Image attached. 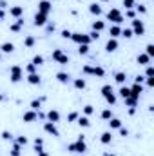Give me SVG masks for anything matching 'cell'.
I'll list each match as a JSON object with an SVG mask.
<instances>
[{
	"label": "cell",
	"instance_id": "cell-50",
	"mask_svg": "<svg viewBox=\"0 0 154 156\" xmlns=\"http://www.w3.org/2000/svg\"><path fill=\"white\" fill-rule=\"evenodd\" d=\"M91 67H93L91 64H85V66L82 67V73H83V75H91Z\"/></svg>",
	"mask_w": 154,
	"mask_h": 156
},
{
	"label": "cell",
	"instance_id": "cell-54",
	"mask_svg": "<svg viewBox=\"0 0 154 156\" xmlns=\"http://www.w3.org/2000/svg\"><path fill=\"white\" fill-rule=\"evenodd\" d=\"M42 145H44V138H38V136H37V138H35V149H37V147H42Z\"/></svg>",
	"mask_w": 154,
	"mask_h": 156
},
{
	"label": "cell",
	"instance_id": "cell-60",
	"mask_svg": "<svg viewBox=\"0 0 154 156\" xmlns=\"http://www.w3.org/2000/svg\"><path fill=\"white\" fill-rule=\"evenodd\" d=\"M105 156H118V154H111V153H109V154H105Z\"/></svg>",
	"mask_w": 154,
	"mask_h": 156
},
{
	"label": "cell",
	"instance_id": "cell-32",
	"mask_svg": "<svg viewBox=\"0 0 154 156\" xmlns=\"http://www.w3.org/2000/svg\"><path fill=\"white\" fill-rule=\"evenodd\" d=\"M35 44H37V38H35L33 35H27V37L24 38V45H26V47H33Z\"/></svg>",
	"mask_w": 154,
	"mask_h": 156
},
{
	"label": "cell",
	"instance_id": "cell-7",
	"mask_svg": "<svg viewBox=\"0 0 154 156\" xmlns=\"http://www.w3.org/2000/svg\"><path fill=\"white\" fill-rule=\"evenodd\" d=\"M44 131H45V133H49V134H51V136H54V138H58V136H60V131H58L56 123H53V122H45V123H44Z\"/></svg>",
	"mask_w": 154,
	"mask_h": 156
},
{
	"label": "cell",
	"instance_id": "cell-6",
	"mask_svg": "<svg viewBox=\"0 0 154 156\" xmlns=\"http://www.w3.org/2000/svg\"><path fill=\"white\" fill-rule=\"evenodd\" d=\"M71 40H73L75 44H78V45H80V44H87V45H89V44L93 42V40L89 38V35H85V33H73V35H71Z\"/></svg>",
	"mask_w": 154,
	"mask_h": 156
},
{
	"label": "cell",
	"instance_id": "cell-19",
	"mask_svg": "<svg viewBox=\"0 0 154 156\" xmlns=\"http://www.w3.org/2000/svg\"><path fill=\"white\" fill-rule=\"evenodd\" d=\"M22 26H24V16H22V18H16V22L9 26V31H13V33H20Z\"/></svg>",
	"mask_w": 154,
	"mask_h": 156
},
{
	"label": "cell",
	"instance_id": "cell-55",
	"mask_svg": "<svg viewBox=\"0 0 154 156\" xmlns=\"http://www.w3.org/2000/svg\"><path fill=\"white\" fill-rule=\"evenodd\" d=\"M44 27H45V31H49V33H51V31H54V24H53V22H47Z\"/></svg>",
	"mask_w": 154,
	"mask_h": 156
},
{
	"label": "cell",
	"instance_id": "cell-11",
	"mask_svg": "<svg viewBox=\"0 0 154 156\" xmlns=\"http://www.w3.org/2000/svg\"><path fill=\"white\" fill-rule=\"evenodd\" d=\"M9 16H13V18H22V16H24V7H22V5H13V7H9Z\"/></svg>",
	"mask_w": 154,
	"mask_h": 156
},
{
	"label": "cell",
	"instance_id": "cell-4",
	"mask_svg": "<svg viewBox=\"0 0 154 156\" xmlns=\"http://www.w3.org/2000/svg\"><path fill=\"white\" fill-rule=\"evenodd\" d=\"M132 35H136V37H143L145 35V24H143V20H140V18H132Z\"/></svg>",
	"mask_w": 154,
	"mask_h": 156
},
{
	"label": "cell",
	"instance_id": "cell-49",
	"mask_svg": "<svg viewBox=\"0 0 154 156\" xmlns=\"http://www.w3.org/2000/svg\"><path fill=\"white\" fill-rule=\"evenodd\" d=\"M136 7V13H140V15H145L147 13V7L145 5H134Z\"/></svg>",
	"mask_w": 154,
	"mask_h": 156
},
{
	"label": "cell",
	"instance_id": "cell-22",
	"mask_svg": "<svg viewBox=\"0 0 154 156\" xmlns=\"http://www.w3.org/2000/svg\"><path fill=\"white\" fill-rule=\"evenodd\" d=\"M136 62H138L140 66H149V64H151V56L145 55V53H140L138 58H136Z\"/></svg>",
	"mask_w": 154,
	"mask_h": 156
},
{
	"label": "cell",
	"instance_id": "cell-34",
	"mask_svg": "<svg viewBox=\"0 0 154 156\" xmlns=\"http://www.w3.org/2000/svg\"><path fill=\"white\" fill-rule=\"evenodd\" d=\"M56 64H60V66H67V64H69V56H67L65 53H62V55L58 56V60H56Z\"/></svg>",
	"mask_w": 154,
	"mask_h": 156
},
{
	"label": "cell",
	"instance_id": "cell-18",
	"mask_svg": "<svg viewBox=\"0 0 154 156\" xmlns=\"http://www.w3.org/2000/svg\"><path fill=\"white\" fill-rule=\"evenodd\" d=\"M91 75H93V76H98V78H103L105 76V69H103L102 66H93V67H91Z\"/></svg>",
	"mask_w": 154,
	"mask_h": 156
},
{
	"label": "cell",
	"instance_id": "cell-44",
	"mask_svg": "<svg viewBox=\"0 0 154 156\" xmlns=\"http://www.w3.org/2000/svg\"><path fill=\"white\" fill-rule=\"evenodd\" d=\"M93 113H94V107H93V105H89V104L83 105V115H85V116H91Z\"/></svg>",
	"mask_w": 154,
	"mask_h": 156
},
{
	"label": "cell",
	"instance_id": "cell-47",
	"mask_svg": "<svg viewBox=\"0 0 154 156\" xmlns=\"http://www.w3.org/2000/svg\"><path fill=\"white\" fill-rule=\"evenodd\" d=\"M125 16L132 20V18H136V11L134 9H125Z\"/></svg>",
	"mask_w": 154,
	"mask_h": 156
},
{
	"label": "cell",
	"instance_id": "cell-39",
	"mask_svg": "<svg viewBox=\"0 0 154 156\" xmlns=\"http://www.w3.org/2000/svg\"><path fill=\"white\" fill-rule=\"evenodd\" d=\"M121 4L125 5V9H134V5H136V0H121Z\"/></svg>",
	"mask_w": 154,
	"mask_h": 156
},
{
	"label": "cell",
	"instance_id": "cell-53",
	"mask_svg": "<svg viewBox=\"0 0 154 156\" xmlns=\"http://www.w3.org/2000/svg\"><path fill=\"white\" fill-rule=\"evenodd\" d=\"M143 82H145V76L143 75H138V76L134 78V83H142L143 85Z\"/></svg>",
	"mask_w": 154,
	"mask_h": 156
},
{
	"label": "cell",
	"instance_id": "cell-30",
	"mask_svg": "<svg viewBox=\"0 0 154 156\" xmlns=\"http://www.w3.org/2000/svg\"><path fill=\"white\" fill-rule=\"evenodd\" d=\"M118 94H120V98H127V96L131 94V89H129L127 85H120V89H118Z\"/></svg>",
	"mask_w": 154,
	"mask_h": 156
},
{
	"label": "cell",
	"instance_id": "cell-12",
	"mask_svg": "<svg viewBox=\"0 0 154 156\" xmlns=\"http://www.w3.org/2000/svg\"><path fill=\"white\" fill-rule=\"evenodd\" d=\"M15 51V44L13 42H4V44H0V53L2 55H11Z\"/></svg>",
	"mask_w": 154,
	"mask_h": 156
},
{
	"label": "cell",
	"instance_id": "cell-23",
	"mask_svg": "<svg viewBox=\"0 0 154 156\" xmlns=\"http://www.w3.org/2000/svg\"><path fill=\"white\" fill-rule=\"evenodd\" d=\"M100 142H102L103 145H109V144L113 142V133H111V131H105V133H102V136H100Z\"/></svg>",
	"mask_w": 154,
	"mask_h": 156
},
{
	"label": "cell",
	"instance_id": "cell-24",
	"mask_svg": "<svg viewBox=\"0 0 154 156\" xmlns=\"http://www.w3.org/2000/svg\"><path fill=\"white\" fill-rule=\"evenodd\" d=\"M125 80H127L125 71H118V73H114V82H116V83H120V85H125Z\"/></svg>",
	"mask_w": 154,
	"mask_h": 156
},
{
	"label": "cell",
	"instance_id": "cell-27",
	"mask_svg": "<svg viewBox=\"0 0 154 156\" xmlns=\"http://www.w3.org/2000/svg\"><path fill=\"white\" fill-rule=\"evenodd\" d=\"M76 122H78L80 127H91V120H89V116H85V115H80Z\"/></svg>",
	"mask_w": 154,
	"mask_h": 156
},
{
	"label": "cell",
	"instance_id": "cell-3",
	"mask_svg": "<svg viewBox=\"0 0 154 156\" xmlns=\"http://www.w3.org/2000/svg\"><path fill=\"white\" fill-rule=\"evenodd\" d=\"M105 18H107V20H111L113 24H118V26L123 22V15H121V11H120L118 7H111V9L107 11Z\"/></svg>",
	"mask_w": 154,
	"mask_h": 156
},
{
	"label": "cell",
	"instance_id": "cell-15",
	"mask_svg": "<svg viewBox=\"0 0 154 156\" xmlns=\"http://www.w3.org/2000/svg\"><path fill=\"white\" fill-rule=\"evenodd\" d=\"M129 89H131V94H132V96H136V98H140V96H142V93H143V85H142V83H132Z\"/></svg>",
	"mask_w": 154,
	"mask_h": 156
},
{
	"label": "cell",
	"instance_id": "cell-14",
	"mask_svg": "<svg viewBox=\"0 0 154 156\" xmlns=\"http://www.w3.org/2000/svg\"><path fill=\"white\" fill-rule=\"evenodd\" d=\"M118 38H109L107 40V44H105V51L107 53H114L116 49H118Z\"/></svg>",
	"mask_w": 154,
	"mask_h": 156
},
{
	"label": "cell",
	"instance_id": "cell-21",
	"mask_svg": "<svg viewBox=\"0 0 154 156\" xmlns=\"http://www.w3.org/2000/svg\"><path fill=\"white\" fill-rule=\"evenodd\" d=\"M56 80H58L60 83H69V82H71V75L65 73V71H60V73H56Z\"/></svg>",
	"mask_w": 154,
	"mask_h": 156
},
{
	"label": "cell",
	"instance_id": "cell-1",
	"mask_svg": "<svg viewBox=\"0 0 154 156\" xmlns=\"http://www.w3.org/2000/svg\"><path fill=\"white\" fill-rule=\"evenodd\" d=\"M102 96L105 98V102H107L109 105H114V104H116V94H114V89H113V85L105 83V85L102 87Z\"/></svg>",
	"mask_w": 154,
	"mask_h": 156
},
{
	"label": "cell",
	"instance_id": "cell-2",
	"mask_svg": "<svg viewBox=\"0 0 154 156\" xmlns=\"http://www.w3.org/2000/svg\"><path fill=\"white\" fill-rule=\"evenodd\" d=\"M9 78L13 83H18L24 78V67L22 66H11L9 67Z\"/></svg>",
	"mask_w": 154,
	"mask_h": 156
},
{
	"label": "cell",
	"instance_id": "cell-13",
	"mask_svg": "<svg viewBox=\"0 0 154 156\" xmlns=\"http://www.w3.org/2000/svg\"><path fill=\"white\" fill-rule=\"evenodd\" d=\"M89 13L94 15V16H100L103 13V9H102V5L98 2H93V4H89Z\"/></svg>",
	"mask_w": 154,
	"mask_h": 156
},
{
	"label": "cell",
	"instance_id": "cell-33",
	"mask_svg": "<svg viewBox=\"0 0 154 156\" xmlns=\"http://www.w3.org/2000/svg\"><path fill=\"white\" fill-rule=\"evenodd\" d=\"M9 154H11V156H20V154H22V147H20L18 144H13V147H11Z\"/></svg>",
	"mask_w": 154,
	"mask_h": 156
},
{
	"label": "cell",
	"instance_id": "cell-43",
	"mask_svg": "<svg viewBox=\"0 0 154 156\" xmlns=\"http://www.w3.org/2000/svg\"><path fill=\"white\" fill-rule=\"evenodd\" d=\"M78 53H80V55H87V53H89V45H87V44H80V45H78Z\"/></svg>",
	"mask_w": 154,
	"mask_h": 156
},
{
	"label": "cell",
	"instance_id": "cell-36",
	"mask_svg": "<svg viewBox=\"0 0 154 156\" xmlns=\"http://www.w3.org/2000/svg\"><path fill=\"white\" fill-rule=\"evenodd\" d=\"M120 37H123V38H132L134 35H132V29L131 27H125V29H121V35Z\"/></svg>",
	"mask_w": 154,
	"mask_h": 156
},
{
	"label": "cell",
	"instance_id": "cell-51",
	"mask_svg": "<svg viewBox=\"0 0 154 156\" xmlns=\"http://www.w3.org/2000/svg\"><path fill=\"white\" fill-rule=\"evenodd\" d=\"M89 38L91 40H98L100 38V33H98V31H91V33H89Z\"/></svg>",
	"mask_w": 154,
	"mask_h": 156
},
{
	"label": "cell",
	"instance_id": "cell-10",
	"mask_svg": "<svg viewBox=\"0 0 154 156\" xmlns=\"http://www.w3.org/2000/svg\"><path fill=\"white\" fill-rule=\"evenodd\" d=\"M38 118V111H33V109H29V111H26L24 115H22V120L26 122V123H31V122H35Z\"/></svg>",
	"mask_w": 154,
	"mask_h": 156
},
{
	"label": "cell",
	"instance_id": "cell-42",
	"mask_svg": "<svg viewBox=\"0 0 154 156\" xmlns=\"http://www.w3.org/2000/svg\"><path fill=\"white\" fill-rule=\"evenodd\" d=\"M29 105H31V109H33V111H38L40 105H42V100H37V98H35V100H31V104H29Z\"/></svg>",
	"mask_w": 154,
	"mask_h": 156
},
{
	"label": "cell",
	"instance_id": "cell-63",
	"mask_svg": "<svg viewBox=\"0 0 154 156\" xmlns=\"http://www.w3.org/2000/svg\"><path fill=\"white\" fill-rule=\"evenodd\" d=\"M49 2H51V0H49Z\"/></svg>",
	"mask_w": 154,
	"mask_h": 156
},
{
	"label": "cell",
	"instance_id": "cell-46",
	"mask_svg": "<svg viewBox=\"0 0 154 156\" xmlns=\"http://www.w3.org/2000/svg\"><path fill=\"white\" fill-rule=\"evenodd\" d=\"M62 38H65V40H71V35H73V31H69V29H62Z\"/></svg>",
	"mask_w": 154,
	"mask_h": 156
},
{
	"label": "cell",
	"instance_id": "cell-58",
	"mask_svg": "<svg viewBox=\"0 0 154 156\" xmlns=\"http://www.w3.org/2000/svg\"><path fill=\"white\" fill-rule=\"evenodd\" d=\"M5 18V11L4 9H0V20H4Z\"/></svg>",
	"mask_w": 154,
	"mask_h": 156
},
{
	"label": "cell",
	"instance_id": "cell-52",
	"mask_svg": "<svg viewBox=\"0 0 154 156\" xmlns=\"http://www.w3.org/2000/svg\"><path fill=\"white\" fill-rule=\"evenodd\" d=\"M35 151H37V154H38V156H49V153H47V151H44L42 147H37Z\"/></svg>",
	"mask_w": 154,
	"mask_h": 156
},
{
	"label": "cell",
	"instance_id": "cell-9",
	"mask_svg": "<svg viewBox=\"0 0 154 156\" xmlns=\"http://www.w3.org/2000/svg\"><path fill=\"white\" fill-rule=\"evenodd\" d=\"M38 11L44 13V15H49V13L53 11V2H49V0H40L38 2Z\"/></svg>",
	"mask_w": 154,
	"mask_h": 156
},
{
	"label": "cell",
	"instance_id": "cell-57",
	"mask_svg": "<svg viewBox=\"0 0 154 156\" xmlns=\"http://www.w3.org/2000/svg\"><path fill=\"white\" fill-rule=\"evenodd\" d=\"M145 83H147L149 87H152V85H154V76L152 78H145Z\"/></svg>",
	"mask_w": 154,
	"mask_h": 156
},
{
	"label": "cell",
	"instance_id": "cell-62",
	"mask_svg": "<svg viewBox=\"0 0 154 156\" xmlns=\"http://www.w3.org/2000/svg\"><path fill=\"white\" fill-rule=\"evenodd\" d=\"M0 60H2V53H0Z\"/></svg>",
	"mask_w": 154,
	"mask_h": 156
},
{
	"label": "cell",
	"instance_id": "cell-56",
	"mask_svg": "<svg viewBox=\"0 0 154 156\" xmlns=\"http://www.w3.org/2000/svg\"><path fill=\"white\" fill-rule=\"evenodd\" d=\"M118 131H120V134H121V136H129V131H127V129H125L123 125H121V127H120Z\"/></svg>",
	"mask_w": 154,
	"mask_h": 156
},
{
	"label": "cell",
	"instance_id": "cell-35",
	"mask_svg": "<svg viewBox=\"0 0 154 156\" xmlns=\"http://www.w3.org/2000/svg\"><path fill=\"white\" fill-rule=\"evenodd\" d=\"M15 144H18L20 147H26V145L29 144V140H27L26 136H16V138H15Z\"/></svg>",
	"mask_w": 154,
	"mask_h": 156
},
{
	"label": "cell",
	"instance_id": "cell-28",
	"mask_svg": "<svg viewBox=\"0 0 154 156\" xmlns=\"http://www.w3.org/2000/svg\"><path fill=\"white\" fill-rule=\"evenodd\" d=\"M107 123H109V129H111V131H113V129H116V131H118V129L121 127V120H120V118H114V116L111 118Z\"/></svg>",
	"mask_w": 154,
	"mask_h": 156
},
{
	"label": "cell",
	"instance_id": "cell-38",
	"mask_svg": "<svg viewBox=\"0 0 154 156\" xmlns=\"http://www.w3.org/2000/svg\"><path fill=\"white\" fill-rule=\"evenodd\" d=\"M145 78H152L154 76V67L149 64V66H145V75H143Z\"/></svg>",
	"mask_w": 154,
	"mask_h": 156
},
{
	"label": "cell",
	"instance_id": "cell-37",
	"mask_svg": "<svg viewBox=\"0 0 154 156\" xmlns=\"http://www.w3.org/2000/svg\"><path fill=\"white\" fill-rule=\"evenodd\" d=\"M37 69H38V67H37L35 64H27V66L24 67V71H26L27 75H33V73H37Z\"/></svg>",
	"mask_w": 154,
	"mask_h": 156
},
{
	"label": "cell",
	"instance_id": "cell-41",
	"mask_svg": "<svg viewBox=\"0 0 154 156\" xmlns=\"http://www.w3.org/2000/svg\"><path fill=\"white\" fill-rule=\"evenodd\" d=\"M78 116H80V113H78V111H71V113L67 115V122H76Z\"/></svg>",
	"mask_w": 154,
	"mask_h": 156
},
{
	"label": "cell",
	"instance_id": "cell-5",
	"mask_svg": "<svg viewBox=\"0 0 154 156\" xmlns=\"http://www.w3.org/2000/svg\"><path fill=\"white\" fill-rule=\"evenodd\" d=\"M67 151H69V153H78V154H83V153L87 151V144H85V142H80V140H76V142H73V144H69V145H67Z\"/></svg>",
	"mask_w": 154,
	"mask_h": 156
},
{
	"label": "cell",
	"instance_id": "cell-8",
	"mask_svg": "<svg viewBox=\"0 0 154 156\" xmlns=\"http://www.w3.org/2000/svg\"><path fill=\"white\" fill-rule=\"evenodd\" d=\"M47 22H49V20H47V15H44V13H40V11L33 16V26H37V27H44Z\"/></svg>",
	"mask_w": 154,
	"mask_h": 156
},
{
	"label": "cell",
	"instance_id": "cell-29",
	"mask_svg": "<svg viewBox=\"0 0 154 156\" xmlns=\"http://www.w3.org/2000/svg\"><path fill=\"white\" fill-rule=\"evenodd\" d=\"M103 29H105V22H103V20H94V22H93V31L102 33Z\"/></svg>",
	"mask_w": 154,
	"mask_h": 156
},
{
	"label": "cell",
	"instance_id": "cell-61",
	"mask_svg": "<svg viewBox=\"0 0 154 156\" xmlns=\"http://www.w3.org/2000/svg\"><path fill=\"white\" fill-rule=\"evenodd\" d=\"M100 2H111V0H100Z\"/></svg>",
	"mask_w": 154,
	"mask_h": 156
},
{
	"label": "cell",
	"instance_id": "cell-16",
	"mask_svg": "<svg viewBox=\"0 0 154 156\" xmlns=\"http://www.w3.org/2000/svg\"><path fill=\"white\" fill-rule=\"evenodd\" d=\"M27 83H31V85H40L42 83V76H40L38 73H33V75H27Z\"/></svg>",
	"mask_w": 154,
	"mask_h": 156
},
{
	"label": "cell",
	"instance_id": "cell-59",
	"mask_svg": "<svg viewBox=\"0 0 154 156\" xmlns=\"http://www.w3.org/2000/svg\"><path fill=\"white\" fill-rule=\"evenodd\" d=\"M2 100H5V96H4V94H0V102H2Z\"/></svg>",
	"mask_w": 154,
	"mask_h": 156
},
{
	"label": "cell",
	"instance_id": "cell-31",
	"mask_svg": "<svg viewBox=\"0 0 154 156\" xmlns=\"http://www.w3.org/2000/svg\"><path fill=\"white\" fill-rule=\"evenodd\" d=\"M73 83H75V87H76V89H85V87H87L85 78H75V82H73Z\"/></svg>",
	"mask_w": 154,
	"mask_h": 156
},
{
	"label": "cell",
	"instance_id": "cell-25",
	"mask_svg": "<svg viewBox=\"0 0 154 156\" xmlns=\"http://www.w3.org/2000/svg\"><path fill=\"white\" fill-rule=\"evenodd\" d=\"M123 102H125V105H127V107H136V104L140 102V98H136V96L129 94L127 98H123Z\"/></svg>",
	"mask_w": 154,
	"mask_h": 156
},
{
	"label": "cell",
	"instance_id": "cell-17",
	"mask_svg": "<svg viewBox=\"0 0 154 156\" xmlns=\"http://www.w3.org/2000/svg\"><path fill=\"white\" fill-rule=\"evenodd\" d=\"M121 35V27L118 26V24H113L111 27H109V38H118Z\"/></svg>",
	"mask_w": 154,
	"mask_h": 156
},
{
	"label": "cell",
	"instance_id": "cell-45",
	"mask_svg": "<svg viewBox=\"0 0 154 156\" xmlns=\"http://www.w3.org/2000/svg\"><path fill=\"white\" fill-rule=\"evenodd\" d=\"M145 55H149L151 58L154 56V44H147V47H145Z\"/></svg>",
	"mask_w": 154,
	"mask_h": 156
},
{
	"label": "cell",
	"instance_id": "cell-40",
	"mask_svg": "<svg viewBox=\"0 0 154 156\" xmlns=\"http://www.w3.org/2000/svg\"><path fill=\"white\" fill-rule=\"evenodd\" d=\"M31 64H35L37 67H40V66L44 64V56H42V55H37V56H35V58L31 60Z\"/></svg>",
	"mask_w": 154,
	"mask_h": 156
},
{
	"label": "cell",
	"instance_id": "cell-20",
	"mask_svg": "<svg viewBox=\"0 0 154 156\" xmlns=\"http://www.w3.org/2000/svg\"><path fill=\"white\" fill-rule=\"evenodd\" d=\"M47 122H53V123H58V122H60V113H58L56 109H51V111L47 113Z\"/></svg>",
	"mask_w": 154,
	"mask_h": 156
},
{
	"label": "cell",
	"instance_id": "cell-26",
	"mask_svg": "<svg viewBox=\"0 0 154 156\" xmlns=\"http://www.w3.org/2000/svg\"><path fill=\"white\" fill-rule=\"evenodd\" d=\"M100 116H102V120H105V122H109L111 118L114 116V113H113V109L111 107H105L102 113H100Z\"/></svg>",
	"mask_w": 154,
	"mask_h": 156
},
{
	"label": "cell",
	"instance_id": "cell-48",
	"mask_svg": "<svg viewBox=\"0 0 154 156\" xmlns=\"http://www.w3.org/2000/svg\"><path fill=\"white\" fill-rule=\"evenodd\" d=\"M2 140H13V133H9V131H2Z\"/></svg>",
	"mask_w": 154,
	"mask_h": 156
}]
</instances>
